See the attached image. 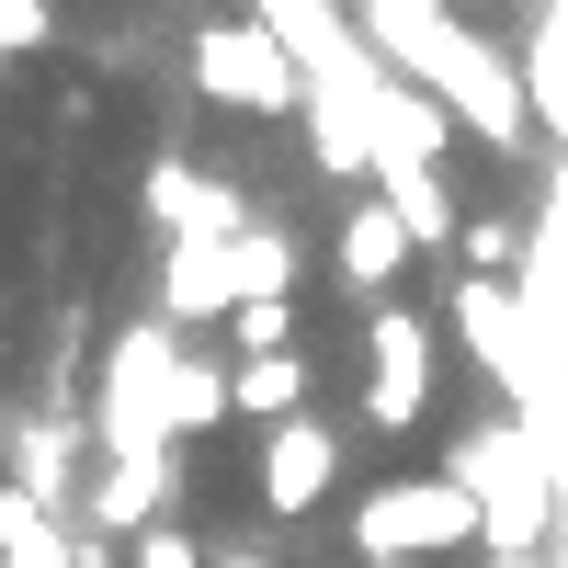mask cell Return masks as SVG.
<instances>
[{
	"instance_id": "cell-1",
	"label": "cell",
	"mask_w": 568,
	"mask_h": 568,
	"mask_svg": "<svg viewBox=\"0 0 568 568\" xmlns=\"http://www.w3.org/2000/svg\"><path fill=\"white\" fill-rule=\"evenodd\" d=\"M375 58H387L409 91H433L444 103V125H466L478 136V149H500V160H524L535 149V103H524V58H511V45H489L478 23H409L398 45H375Z\"/></svg>"
},
{
	"instance_id": "cell-2",
	"label": "cell",
	"mask_w": 568,
	"mask_h": 568,
	"mask_svg": "<svg viewBox=\"0 0 568 568\" xmlns=\"http://www.w3.org/2000/svg\"><path fill=\"white\" fill-rule=\"evenodd\" d=\"M342 546H353V568H433V557L489 546V511L466 500L455 478H375V489L353 500Z\"/></svg>"
},
{
	"instance_id": "cell-3",
	"label": "cell",
	"mask_w": 568,
	"mask_h": 568,
	"mask_svg": "<svg viewBox=\"0 0 568 568\" xmlns=\"http://www.w3.org/2000/svg\"><path fill=\"white\" fill-rule=\"evenodd\" d=\"M251 296H296V240L284 227H240V240H182L160 262V329H216Z\"/></svg>"
},
{
	"instance_id": "cell-4",
	"label": "cell",
	"mask_w": 568,
	"mask_h": 568,
	"mask_svg": "<svg viewBox=\"0 0 568 568\" xmlns=\"http://www.w3.org/2000/svg\"><path fill=\"white\" fill-rule=\"evenodd\" d=\"M182 69H194V91H205V103L216 114H307V58H296V45H284L262 12H227V23H194V45H182Z\"/></svg>"
},
{
	"instance_id": "cell-5",
	"label": "cell",
	"mask_w": 568,
	"mask_h": 568,
	"mask_svg": "<svg viewBox=\"0 0 568 568\" xmlns=\"http://www.w3.org/2000/svg\"><path fill=\"white\" fill-rule=\"evenodd\" d=\"M171 364H182V342L160 318H136L125 342L103 353V455H171L160 444V398H171Z\"/></svg>"
},
{
	"instance_id": "cell-6",
	"label": "cell",
	"mask_w": 568,
	"mask_h": 568,
	"mask_svg": "<svg viewBox=\"0 0 568 568\" xmlns=\"http://www.w3.org/2000/svg\"><path fill=\"white\" fill-rule=\"evenodd\" d=\"M420 409H433V318L375 307L364 318V420L375 433H420Z\"/></svg>"
},
{
	"instance_id": "cell-7",
	"label": "cell",
	"mask_w": 568,
	"mask_h": 568,
	"mask_svg": "<svg viewBox=\"0 0 568 568\" xmlns=\"http://www.w3.org/2000/svg\"><path fill=\"white\" fill-rule=\"evenodd\" d=\"M251 489H262L273 524H307V511H329V489H342V433H329L318 409L273 420V433L251 444Z\"/></svg>"
},
{
	"instance_id": "cell-8",
	"label": "cell",
	"mask_w": 568,
	"mask_h": 568,
	"mask_svg": "<svg viewBox=\"0 0 568 568\" xmlns=\"http://www.w3.org/2000/svg\"><path fill=\"white\" fill-rule=\"evenodd\" d=\"M136 205H149V227H171V251L182 240H240V182H227V171L149 160V171H136Z\"/></svg>"
},
{
	"instance_id": "cell-9",
	"label": "cell",
	"mask_w": 568,
	"mask_h": 568,
	"mask_svg": "<svg viewBox=\"0 0 568 568\" xmlns=\"http://www.w3.org/2000/svg\"><path fill=\"white\" fill-rule=\"evenodd\" d=\"M409 262H420V240H409V227L375 205V194L342 205V227H329V273H342V296H353V307H387V284H398Z\"/></svg>"
},
{
	"instance_id": "cell-10",
	"label": "cell",
	"mask_w": 568,
	"mask_h": 568,
	"mask_svg": "<svg viewBox=\"0 0 568 568\" xmlns=\"http://www.w3.org/2000/svg\"><path fill=\"white\" fill-rule=\"evenodd\" d=\"M455 329L489 353V387L535 398V342H524V307H511V284H455Z\"/></svg>"
},
{
	"instance_id": "cell-11",
	"label": "cell",
	"mask_w": 568,
	"mask_h": 568,
	"mask_svg": "<svg viewBox=\"0 0 568 568\" xmlns=\"http://www.w3.org/2000/svg\"><path fill=\"white\" fill-rule=\"evenodd\" d=\"M160 489H171V455H114L103 466V489H91V535H149L160 524Z\"/></svg>"
},
{
	"instance_id": "cell-12",
	"label": "cell",
	"mask_w": 568,
	"mask_h": 568,
	"mask_svg": "<svg viewBox=\"0 0 568 568\" xmlns=\"http://www.w3.org/2000/svg\"><path fill=\"white\" fill-rule=\"evenodd\" d=\"M307 353H262V364H227V420H251V433H273V420L307 409Z\"/></svg>"
},
{
	"instance_id": "cell-13",
	"label": "cell",
	"mask_w": 568,
	"mask_h": 568,
	"mask_svg": "<svg viewBox=\"0 0 568 568\" xmlns=\"http://www.w3.org/2000/svg\"><path fill=\"white\" fill-rule=\"evenodd\" d=\"M80 535L58 524V500H34L23 478H0V568H69Z\"/></svg>"
},
{
	"instance_id": "cell-14",
	"label": "cell",
	"mask_w": 568,
	"mask_h": 568,
	"mask_svg": "<svg viewBox=\"0 0 568 568\" xmlns=\"http://www.w3.org/2000/svg\"><path fill=\"white\" fill-rule=\"evenodd\" d=\"M205 433H227V364L182 353L171 364V398H160V444H205Z\"/></svg>"
},
{
	"instance_id": "cell-15",
	"label": "cell",
	"mask_w": 568,
	"mask_h": 568,
	"mask_svg": "<svg viewBox=\"0 0 568 568\" xmlns=\"http://www.w3.org/2000/svg\"><path fill=\"white\" fill-rule=\"evenodd\" d=\"M524 103H535V125L568 149V12H546V34L524 45Z\"/></svg>"
},
{
	"instance_id": "cell-16",
	"label": "cell",
	"mask_w": 568,
	"mask_h": 568,
	"mask_svg": "<svg viewBox=\"0 0 568 568\" xmlns=\"http://www.w3.org/2000/svg\"><path fill=\"white\" fill-rule=\"evenodd\" d=\"M227 364H262V353H296V296H251V307H227Z\"/></svg>"
},
{
	"instance_id": "cell-17",
	"label": "cell",
	"mask_w": 568,
	"mask_h": 568,
	"mask_svg": "<svg viewBox=\"0 0 568 568\" xmlns=\"http://www.w3.org/2000/svg\"><path fill=\"white\" fill-rule=\"evenodd\" d=\"M455 262H466V284H511V273H524V227H511V216H466Z\"/></svg>"
},
{
	"instance_id": "cell-18",
	"label": "cell",
	"mask_w": 568,
	"mask_h": 568,
	"mask_svg": "<svg viewBox=\"0 0 568 568\" xmlns=\"http://www.w3.org/2000/svg\"><path fill=\"white\" fill-rule=\"evenodd\" d=\"M535 307H546V284H557V307H568V160H557V182H546V227H535Z\"/></svg>"
},
{
	"instance_id": "cell-19",
	"label": "cell",
	"mask_w": 568,
	"mask_h": 568,
	"mask_svg": "<svg viewBox=\"0 0 568 568\" xmlns=\"http://www.w3.org/2000/svg\"><path fill=\"white\" fill-rule=\"evenodd\" d=\"M125 568H205V546L182 535V524H149V535L125 546Z\"/></svg>"
},
{
	"instance_id": "cell-20",
	"label": "cell",
	"mask_w": 568,
	"mask_h": 568,
	"mask_svg": "<svg viewBox=\"0 0 568 568\" xmlns=\"http://www.w3.org/2000/svg\"><path fill=\"white\" fill-rule=\"evenodd\" d=\"M205 568H284V557H262V546H216Z\"/></svg>"
},
{
	"instance_id": "cell-21",
	"label": "cell",
	"mask_w": 568,
	"mask_h": 568,
	"mask_svg": "<svg viewBox=\"0 0 568 568\" xmlns=\"http://www.w3.org/2000/svg\"><path fill=\"white\" fill-rule=\"evenodd\" d=\"M23 12H45V0H23Z\"/></svg>"
}]
</instances>
